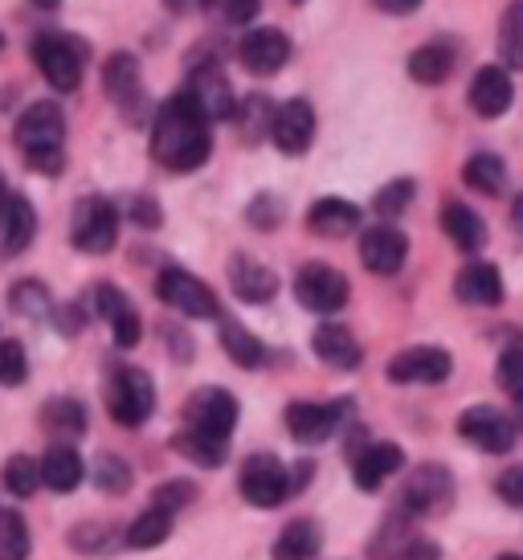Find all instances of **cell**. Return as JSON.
Masks as SVG:
<instances>
[{
	"instance_id": "1",
	"label": "cell",
	"mask_w": 523,
	"mask_h": 560,
	"mask_svg": "<svg viewBox=\"0 0 523 560\" xmlns=\"http://www.w3.org/2000/svg\"><path fill=\"white\" fill-rule=\"evenodd\" d=\"M209 119L200 115L185 94L176 91L155 110L152 124V156L155 164H164L168 172H197L209 152H213V131H209Z\"/></svg>"
},
{
	"instance_id": "2",
	"label": "cell",
	"mask_w": 523,
	"mask_h": 560,
	"mask_svg": "<svg viewBox=\"0 0 523 560\" xmlns=\"http://www.w3.org/2000/svg\"><path fill=\"white\" fill-rule=\"evenodd\" d=\"M13 140L33 172L58 176L66 168V115L58 103H33L21 110Z\"/></svg>"
},
{
	"instance_id": "3",
	"label": "cell",
	"mask_w": 523,
	"mask_h": 560,
	"mask_svg": "<svg viewBox=\"0 0 523 560\" xmlns=\"http://www.w3.org/2000/svg\"><path fill=\"white\" fill-rule=\"evenodd\" d=\"M33 62L42 70V79L54 86V91H78L82 86V74H86V46L70 37V33H42V37H33Z\"/></svg>"
},
{
	"instance_id": "4",
	"label": "cell",
	"mask_w": 523,
	"mask_h": 560,
	"mask_svg": "<svg viewBox=\"0 0 523 560\" xmlns=\"http://www.w3.org/2000/svg\"><path fill=\"white\" fill-rule=\"evenodd\" d=\"M155 299L168 303L172 312L188 315V319H217L221 315V303L209 291V282H200L197 275H188L181 266H164L155 275Z\"/></svg>"
},
{
	"instance_id": "5",
	"label": "cell",
	"mask_w": 523,
	"mask_h": 560,
	"mask_svg": "<svg viewBox=\"0 0 523 560\" xmlns=\"http://www.w3.org/2000/svg\"><path fill=\"white\" fill-rule=\"evenodd\" d=\"M107 409L111 418L119 421V425H127V430L143 425L155 409L152 376L143 373V369H115L107 385Z\"/></svg>"
},
{
	"instance_id": "6",
	"label": "cell",
	"mask_w": 523,
	"mask_h": 560,
	"mask_svg": "<svg viewBox=\"0 0 523 560\" xmlns=\"http://www.w3.org/2000/svg\"><path fill=\"white\" fill-rule=\"evenodd\" d=\"M70 242L82 254H111L119 242V213L107 197H82L74 205V221H70Z\"/></svg>"
},
{
	"instance_id": "7",
	"label": "cell",
	"mask_w": 523,
	"mask_h": 560,
	"mask_svg": "<svg viewBox=\"0 0 523 560\" xmlns=\"http://www.w3.org/2000/svg\"><path fill=\"white\" fill-rule=\"evenodd\" d=\"M181 94H185L209 124H225V119H233V110H237V98H233L230 79L221 74V62H188V82Z\"/></svg>"
},
{
	"instance_id": "8",
	"label": "cell",
	"mask_w": 523,
	"mask_h": 560,
	"mask_svg": "<svg viewBox=\"0 0 523 560\" xmlns=\"http://www.w3.org/2000/svg\"><path fill=\"white\" fill-rule=\"evenodd\" d=\"M352 295V287L344 279V270L327 262H307L294 275V299L315 315H336L344 312V303Z\"/></svg>"
},
{
	"instance_id": "9",
	"label": "cell",
	"mask_w": 523,
	"mask_h": 560,
	"mask_svg": "<svg viewBox=\"0 0 523 560\" xmlns=\"http://www.w3.org/2000/svg\"><path fill=\"white\" fill-rule=\"evenodd\" d=\"M237 397H233L230 389H197L193 397L185 401V430H193V434H205L213 438V442H230L233 425H237Z\"/></svg>"
},
{
	"instance_id": "10",
	"label": "cell",
	"mask_w": 523,
	"mask_h": 560,
	"mask_svg": "<svg viewBox=\"0 0 523 560\" xmlns=\"http://www.w3.org/2000/svg\"><path fill=\"white\" fill-rule=\"evenodd\" d=\"M291 491H294V475L278 463L275 454H254V458H246V467H242V495H246V503H254V508H278Z\"/></svg>"
},
{
	"instance_id": "11",
	"label": "cell",
	"mask_w": 523,
	"mask_h": 560,
	"mask_svg": "<svg viewBox=\"0 0 523 560\" xmlns=\"http://www.w3.org/2000/svg\"><path fill=\"white\" fill-rule=\"evenodd\" d=\"M291 37L275 25H258V30H249L242 42H237V62L246 66L249 74H258V79H270L278 74L282 66L291 62Z\"/></svg>"
},
{
	"instance_id": "12",
	"label": "cell",
	"mask_w": 523,
	"mask_h": 560,
	"mask_svg": "<svg viewBox=\"0 0 523 560\" xmlns=\"http://www.w3.org/2000/svg\"><path fill=\"white\" fill-rule=\"evenodd\" d=\"M454 369L446 348H433V343H417V348H405L400 357L388 360V381L393 385H442Z\"/></svg>"
},
{
	"instance_id": "13",
	"label": "cell",
	"mask_w": 523,
	"mask_h": 560,
	"mask_svg": "<svg viewBox=\"0 0 523 560\" xmlns=\"http://www.w3.org/2000/svg\"><path fill=\"white\" fill-rule=\"evenodd\" d=\"M270 140L282 156H303L315 140V107L307 98H287L282 107H275L270 119Z\"/></svg>"
},
{
	"instance_id": "14",
	"label": "cell",
	"mask_w": 523,
	"mask_h": 560,
	"mask_svg": "<svg viewBox=\"0 0 523 560\" xmlns=\"http://www.w3.org/2000/svg\"><path fill=\"white\" fill-rule=\"evenodd\" d=\"M458 434L475 446V451L487 454H508L515 446V425H511L508 413H499L491 405H475L458 418Z\"/></svg>"
},
{
	"instance_id": "15",
	"label": "cell",
	"mask_w": 523,
	"mask_h": 560,
	"mask_svg": "<svg viewBox=\"0 0 523 560\" xmlns=\"http://www.w3.org/2000/svg\"><path fill=\"white\" fill-rule=\"evenodd\" d=\"M348 413V401H291L287 405V430H291L299 442H327V438L339 430V421Z\"/></svg>"
},
{
	"instance_id": "16",
	"label": "cell",
	"mask_w": 523,
	"mask_h": 560,
	"mask_svg": "<svg viewBox=\"0 0 523 560\" xmlns=\"http://www.w3.org/2000/svg\"><path fill=\"white\" fill-rule=\"evenodd\" d=\"M405 258H409V237L400 234L397 225H372V230H364L360 234V262L369 266L372 275H381V279H388V275H397L400 266H405Z\"/></svg>"
},
{
	"instance_id": "17",
	"label": "cell",
	"mask_w": 523,
	"mask_h": 560,
	"mask_svg": "<svg viewBox=\"0 0 523 560\" xmlns=\"http://www.w3.org/2000/svg\"><path fill=\"white\" fill-rule=\"evenodd\" d=\"M466 103H470V110H475L478 119H499L515 103V82H511V74L503 66H483L475 79H470Z\"/></svg>"
},
{
	"instance_id": "18",
	"label": "cell",
	"mask_w": 523,
	"mask_h": 560,
	"mask_svg": "<svg viewBox=\"0 0 523 560\" xmlns=\"http://www.w3.org/2000/svg\"><path fill=\"white\" fill-rule=\"evenodd\" d=\"M91 299H94V312L111 324L115 348H136L139 336H143V324H139V312L131 307V299H127L115 282H98Z\"/></svg>"
},
{
	"instance_id": "19",
	"label": "cell",
	"mask_w": 523,
	"mask_h": 560,
	"mask_svg": "<svg viewBox=\"0 0 523 560\" xmlns=\"http://www.w3.org/2000/svg\"><path fill=\"white\" fill-rule=\"evenodd\" d=\"M33 237H37V209L21 192H4L0 197V254L4 258L25 254Z\"/></svg>"
},
{
	"instance_id": "20",
	"label": "cell",
	"mask_w": 523,
	"mask_h": 560,
	"mask_svg": "<svg viewBox=\"0 0 523 560\" xmlns=\"http://www.w3.org/2000/svg\"><path fill=\"white\" fill-rule=\"evenodd\" d=\"M450 499H454V479H450L446 467H421L414 479L405 482V491H400V503L417 515L442 512Z\"/></svg>"
},
{
	"instance_id": "21",
	"label": "cell",
	"mask_w": 523,
	"mask_h": 560,
	"mask_svg": "<svg viewBox=\"0 0 523 560\" xmlns=\"http://www.w3.org/2000/svg\"><path fill=\"white\" fill-rule=\"evenodd\" d=\"M103 86H107V94L127 110V115L136 107H143V70H139L136 54L115 49L107 62H103Z\"/></svg>"
},
{
	"instance_id": "22",
	"label": "cell",
	"mask_w": 523,
	"mask_h": 560,
	"mask_svg": "<svg viewBox=\"0 0 523 560\" xmlns=\"http://www.w3.org/2000/svg\"><path fill=\"white\" fill-rule=\"evenodd\" d=\"M311 348H315V357L324 360L327 369H339V373H352V369H360V360H364V348H360V340H356L348 327H339V324H319V327H315Z\"/></svg>"
},
{
	"instance_id": "23",
	"label": "cell",
	"mask_w": 523,
	"mask_h": 560,
	"mask_svg": "<svg viewBox=\"0 0 523 560\" xmlns=\"http://www.w3.org/2000/svg\"><path fill=\"white\" fill-rule=\"evenodd\" d=\"M454 295L470 307H499L503 303V275L495 262H470L454 279Z\"/></svg>"
},
{
	"instance_id": "24",
	"label": "cell",
	"mask_w": 523,
	"mask_h": 560,
	"mask_svg": "<svg viewBox=\"0 0 523 560\" xmlns=\"http://www.w3.org/2000/svg\"><path fill=\"white\" fill-rule=\"evenodd\" d=\"M230 287L242 303H270L278 295V275L266 262H258V258L237 254L230 262Z\"/></svg>"
},
{
	"instance_id": "25",
	"label": "cell",
	"mask_w": 523,
	"mask_h": 560,
	"mask_svg": "<svg viewBox=\"0 0 523 560\" xmlns=\"http://www.w3.org/2000/svg\"><path fill=\"white\" fill-rule=\"evenodd\" d=\"M307 230L315 237H352L360 230V205L344 201V197H319L307 209Z\"/></svg>"
},
{
	"instance_id": "26",
	"label": "cell",
	"mask_w": 523,
	"mask_h": 560,
	"mask_svg": "<svg viewBox=\"0 0 523 560\" xmlns=\"http://www.w3.org/2000/svg\"><path fill=\"white\" fill-rule=\"evenodd\" d=\"M400 467H405V451L393 446V442H376V446H369V451L356 458L352 479L360 491H381Z\"/></svg>"
},
{
	"instance_id": "27",
	"label": "cell",
	"mask_w": 523,
	"mask_h": 560,
	"mask_svg": "<svg viewBox=\"0 0 523 560\" xmlns=\"http://www.w3.org/2000/svg\"><path fill=\"white\" fill-rule=\"evenodd\" d=\"M454 66H458V49L450 42H430L409 54V79L417 86H442L454 74Z\"/></svg>"
},
{
	"instance_id": "28",
	"label": "cell",
	"mask_w": 523,
	"mask_h": 560,
	"mask_svg": "<svg viewBox=\"0 0 523 560\" xmlns=\"http://www.w3.org/2000/svg\"><path fill=\"white\" fill-rule=\"evenodd\" d=\"M442 230H446V237L462 249V254H478V249L487 246V221L462 201L442 205Z\"/></svg>"
},
{
	"instance_id": "29",
	"label": "cell",
	"mask_w": 523,
	"mask_h": 560,
	"mask_svg": "<svg viewBox=\"0 0 523 560\" xmlns=\"http://www.w3.org/2000/svg\"><path fill=\"white\" fill-rule=\"evenodd\" d=\"M37 475H42V482H46L49 491H74L78 482H82V475H86V467H82L74 446L54 442L46 451V458L37 463Z\"/></svg>"
},
{
	"instance_id": "30",
	"label": "cell",
	"mask_w": 523,
	"mask_h": 560,
	"mask_svg": "<svg viewBox=\"0 0 523 560\" xmlns=\"http://www.w3.org/2000/svg\"><path fill=\"white\" fill-rule=\"evenodd\" d=\"M217 319H221V348H225V357H230L237 369H262V364H266V343H262L246 324L230 319V315H217Z\"/></svg>"
},
{
	"instance_id": "31",
	"label": "cell",
	"mask_w": 523,
	"mask_h": 560,
	"mask_svg": "<svg viewBox=\"0 0 523 560\" xmlns=\"http://www.w3.org/2000/svg\"><path fill=\"white\" fill-rule=\"evenodd\" d=\"M466 188H475L483 197H503L508 192V164L495 156V152H475L462 168Z\"/></svg>"
},
{
	"instance_id": "32",
	"label": "cell",
	"mask_w": 523,
	"mask_h": 560,
	"mask_svg": "<svg viewBox=\"0 0 523 560\" xmlns=\"http://www.w3.org/2000/svg\"><path fill=\"white\" fill-rule=\"evenodd\" d=\"M324 548V536H319V524L311 520H294L282 528V536L275 540V560H315Z\"/></svg>"
},
{
	"instance_id": "33",
	"label": "cell",
	"mask_w": 523,
	"mask_h": 560,
	"mask_svg": "<svg viewBox=\"0 0 523 560\" xmlns=\"http://www.w3.org/2000/svg\"><path fill=\"white\" fill-rule=\"evenodd\" d=\"M42 425L49 438H82L86 434V409L74 397H54L42 409Z\"/></svg>"
},
{
	"instance_id": "34",
	"label": "cell",
	"mask_w": 523,
	"mask_h": 560,
	"mask_svg": "<svg viewBox=\"0 0 523 560\" xmlns=\"http://www.w3.org/2000/svg\"><path fill=\"white\" fill-rule=\"evenodd\" d=\"M172 536V515L160 512V508H148V512L131 520V528L124 532V545L127 548H155L164 545Z\"/></svg>"
},
{
	"instance_id": "35",
	"label": "cell",
	"mask_w": 523,
	"mask_h": 560,
	"mask_svg": "<svg viewBox=\"0 0 523 560\" xmlns=\"http://www.w3.org/2000/svg\"><path fill=\"white\" fill-rule=\"evenodd\" d=\"M9 307H13V315H21V319H46V315L54 312V299H49L46 282L21 279L13 291H9Z\"/></svg>"
},
{
	"instance_id": "36",
	"label": "cell",
	"mask_w": 523,
	"mask_h": 560,
	"mask_svg": "<svg viewBox=\"0 0 523 560\" xmlns=\"http://www.w3.org/2000/svg\"><path fill=\"white\" fill-rule=\"evenodd\" d=\"M233 119L242 127V140L258 143L262 136H270V119H275V103L266 94H249L242 107L233 110Z\"/></svg>"
},
{
	"instance_id": "37",
	"label": "cell",
	"mask_w": 523,
	"mask_h": 560,
	"mask_svg": "<svg viewBox=\"0 0 523 560\" xmlns=\"http://www.w3.org/2000/svg\"><path fill=\"white\" fill-rule=\"evenodd\" d=\"M499 54H503V70H508V74L523 66V0H511L508 13H503Z\"/></svg>"
},
{
	"instance_id": "38",
	"label": "cell",
	"mask_w": 523,
	"mask_h": 560,
	"mask_svg": "<svg viewBox=\"0 0 523 560\" xmlns=\"http://www.w3.org/2000/svg\"><path fill=\"white\" fill-rule=\"evenodd\" d=\"M200 13L217 21V25H230V30H242L254 16L262 13V0H200Z\"/></svg>"
},
{
	"instance_id": "39",
	"label": "cell",
	"mask_w": 523,
	"mask_h": 560,
	"mask_svg": "<svg viewBox=\"0 0 523 560\" xmlns=\"http://www.w3.org/2000/svg\"><path fill=\"white\" fill-rule=\"evenodd\" d=\"M414 192H417V185L409 180V176L388 180V185L372 197V213H376V218H385V225H393V218H400V213L414 205Z\"/></svg>"
},
{
	"instance_id": "40",
	"label": "cell",
	"mask_w": 523,
	"mask_h": 560,
	"mask_svg": "<svg viewBox=\"0 0 523 560\" xmlns=\"http://www.w3.org/2000/svg\"><path fill=\"white\" fill-rule=\"evenodd\" d=\"M176 451L193 458L197 467H221L225 463V451H230V442H213V438L205 434H193V430H181L176 434Z\"/></svg>"
},
{
	"instance_id": "41",
	"label": "cell",
	"mask_w": 523,
	"mask_h": 560,
	"mask_svg": "<svg viewBox=\"0 0 523 560\" xmlns=\"http://www.w3.org/2000/svg\"><path fill=\"white\" fill-rule=\"evenodd\" d=\"M37 482H42V475H37V463H33L30 454H13L9 463H4V491L16 499H30L33 491H37Z\"/></svg>"
},
{
	"instance_id": "42",
	"label": "cell",
	"mask_w": 523,
	"mask_h": 560,
	"mask_svg": "<svg viewBox=\"0 0 523 560\" xmlns=\"http://www.w3.org/2000/svg\"><path fill=\"white\" fill-rule=\"evenodd\" d=\"M30 557V528L16 512H0V560Z\"/></svg>"
},
{
	"instance_id": "43",
	"label": "cell",
	"mask_w": 523,
	"mask_h": 560,
	"mask_svg": "<svg viewBox=\"0 0 523 560\" xmlns=\"http://www.w3.org/2000/svg\"><path fill=\"white\" fill-rule=\"evenodd\" d=\"M94 482H98V491H107V495H124L127 487H131V467H127L119 454H98Z\"/></svg>"
},
{
	"instance_id": "44",
	"label": "cell",
	"mask_w": 523,
	"mask_h": 560,
	"mask_svg": "<svg viewBox=\"0 0 523 560\" xmlns=\"http://www.w3.org/2000/svg\"><path fill=\"white\" fill-rule=\"evenodd\" d=\"M30 376V357H25V343L21 340H0V385H25Z\"/></svg>"
},
{
	"instance_id": "45",
	"label": "cell",
	"mask_w": 523,
	"mask_h": 560,
	"mask_svg": "<svg viewBox=\"0 0 523 560\" xmlns=\"http://www.w3.org/2000/svg\"><path fill=\"white\" fill-rule=\"evenodd\" d=\"M155 503L152 508H160V512H181V508H188V503H193V499H197V487H193V482L188 479H168V482H160V487H155Z\"/></svg>"
},
{
	"instance_id": "46",
	"label": "cell",
	"mask_w": 523,
	"mask_h": 560,
	"mask_svg": "<svg viewBox=\"0 0 523 560\" xmlns=\"http://www.w3.org/2000/svg\"><path fill=\"white\" fill-rule=\"evenodd\" d=\"M249 225H258V230H275L278 221H282V205L275 201V197H270V192H266V197H258V201L249 205Z\"/></svg>"
},
{
	"instance_id": "47",
	"label": "cell",
	"mask_w": 523,
	"mask_h": 560,
	"mask_svg": "<svg viewBox=\"0 0 523 560\" xmlns=\"http://www.w3.org/2000/svg\"><path fill=\"white\" fill-rule=\"evenodd\" d=\"M520 360L523 357H520V348H515V343L499 357V385H503L511 397H520Z\"/></svg>"
},
{
	"instance_id": "48",
	"label": "cell",
	"mask_w": 523,
	"mask_h": 560,
	"mask_svg": "<svg viewBox=\"0 0 523 560\" xmlns=\"http://www.w3.org/2000/svg\"><path fill=\"white\" fill-rule=\"evenodd\" d=\"M127 218L136 221V225H143V230H155V225L164 221V213H160V205H155L152 197H131V205H127Z\"/></svg>"
},
{
	"instance_id": "49",
	"label": "cell",
	"mask_w": 523,
	"mask_h": 560,
	"mask_svg": "<svg viewBox=\"0 0 523 560\" xmlns=\"http://www.w3.org/2000/svg\"><path fill=\"white\" fill-rule=\"evenodd\" d=\"M499 495L508 499L511 508H520L523 503V467H511L503 479H499Z\"/></svg>"
},
{
	"instance_id": "50",
	"label": "cell",
	"mask_w": 523,
	"mask_h": 560,
	"mask_svg": "<svg viewBox=\"0 0 523 560\" xmlns=\"http://www.w3.org/2000/svg\"><path fill=\"white\" fill-rule=\"evenodd\" d=\"M58 331H66V336H78L82 331V324H86V315H82V307L78 303H70V307H58Z\"/></svg>"
},
{
	"instance_id": "51",
	"label": "cell",
	"mask_w": 523,
	"mask_h": 560,
	"mask_svg": "<svg viewBox=\"0 0 523 560\" xmlns=\"http://www.w3.org/2000/svg\"><path fill=\"white\" fill-rule=\"evenodd\" d=\"M381 13H388V16H409V13H417L426 0H372Z\"/></svg>"
},
{
	"instance_id": "52",
	"label": "cell",
	"mask_w": 523,
	"mask_h": 560,
	"mask_svg": "<svg viewBox=\"0 0 523 560\" xmlns=\"http://www.w3.org/2000/svg\"><path fill=\"white\" fill-rule=\"evenodd\" d=\"M197 4H200V0H164V9H168V13H176V16H181V13H193Z\"/></svg>"
},
{
	"instance_id": "53",
	"label": "cell",
	"mask_w": 523,
	"mask_h": 560,
	"mask_svg": "<svg viewBox=\"0 0 523 560\" xmlns=\"http://www.w3.org/2000/svg\"><path fill=\"white\" fill-rule=\"evenodd\" d=\"M37 9H46V13H54V9H62V0H33Z\"/></svg>"
},
{
	"instance_id": "54",
	"label": "cell",
	"mask_w": 523,
	"mask_h": 560,
	"mask_svg": "<svg viewBox=\"0 0 523 560\" xmlns=\"http://www.w3.org/2000/svg\"><path fill=\"white\" fill-rule=\"evenodd\" d=\"M0 197H4V176H0Z\"/></svg>"
},
{
	"instance_id": "55",
	"label": "cell",
	"mask_w": 523,
	"mask_h": 560,
	"mask_svg": "<svg viewBox=\"0 0 523 560\" xmlns=\"http://www.w3.org/2000/svg\"><path fill=\"white\" fill-rule=\"evenodd\" d=\"M499 560H520V557H511V552H508V557H499Z\"/></svg>"
},
{
	"instance_id": "56",
	"label": "cell",
	"mask_w": 523,
	"mask_h": 560,
	"mask_svg": "<svg viewBox=\"0 0 523 560\" xmlns=\"http://www.w3.org/2000/svg\"><path fill=\"white\" fill-rule=\"evenodd\" d=\"M291 4H307V0H291Z\"/></svg>"
},
{
	"instance_id": "57",
	"label": "cell",
	"mask_w": 523,
	"mask_h": 560,
	"mask_svg": "<svg viewBox=\"0 0 523 560\" xmlns=\"http://www.w3.org/2000/svg\"><path fill=\"white\" fill-rule=\"evenodd\" d=\"M0 49H4V37H0Z\"/></svg>"
}]
</instances>
